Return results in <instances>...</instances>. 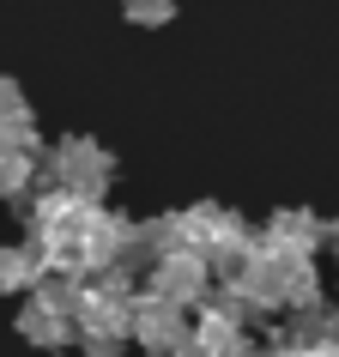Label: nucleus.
Masks as SVG:
<instances>
[{
    "label": "nucleus",
    "mask_w": 339,
    "mask_h": 357,
    "mask_svg": "<svg viewBox=\"0 0 339 357\" xmlns=\"http://www.w3.org/2000/svg\"><path fill=\"white\" fill-rule=\"evenodd\" d=\"M43 169H49V182L61 194H79V200H97V194L110 188V151L91 146V139H61L43 158Z\"/></svg>",
    "instance_id": "obj_1"
},
{
    "label": "nucleus",
    "mask_w": 339,
    "mask_h": 357,
    "mask_svg": "<svg viewBox=\"0 0 339 357\" xmlns=\"http://www.w3.org/2000/svg\"><path fill=\"white\" fill-rule=\"evenodd\" d=\"M206 291H212V266L194 248H176V255L151 261V297L176 303V309H194V303H206Z\"/></svg>",
    "instance_id": "obj_2"
},
{
    "label": "nucleus",
    "mask_w": 339,
    "mask_h": 357,
    "mask_svg": "<svg viewBox=\"0 0 339 357\" xmlns=\"http://www.w3.org/2000/svg\"><path fill=\"white\" fill-rule=\"evenodd\" d=\"M128 339H133V345H146L151 357H170L182 339H188V321H182V309L164 303V297H133Z\"/></svg>",
    "instance_id": "obj_3"
},
{
    "label": "nucleus",
    "mask_w": 339,
    "mask_h": 357,
    "mask_svg": "<svg viewBox=\"0 0 339 357\" xmlns=\"http://www.w3.org/2000/svg\"><path fill=\"white\" fill-rule=\"evenodd\" d=\"M261 243L279 248V255H309V248L327 243V230H321V218H309V212H279V218L266 225Z\"/></svg>",
    "instance_id": "obj_4"
},
{
    "label": "nucleus",
    "mask_w": 339,
    "mask_h": 357,
    "mask_svg": "<svg viewBox=\"0 0 339 357\" xmlns=\"http://www.w3.org/2000/svg\"><path fill=\"white\" fill-rule=\"evenodd\" d=\"M49 273V261H43V243L31 236V243H13L0 248V291L13 297V291H37V279Z\"/></svg>",
    "instance_id": "obj_5"
},
{
    "label": "nucleus",
    "mask_w": 339,
    "mask_h": 357,
    "mask_svg": "<svg viewBox=\"0 0 339 357\" xmlns=\"http://www.w3.org/2000/svg\"><path fill=\"white\" fill-rule=\"evenodd\" d=\"M31 128V103L19 97L13 79H0V133H24Z\"/></svg>",
    "instance_id": "obj_6"
},
{
    "label": "nucleus",
    "mask_w": 339,
    "mask_h": 357,
    "mask_svg": "<svg viewBox=\"0 0 339 357\" xmlns=\"http://www.w3.org/2000/svg\"><path fill=\"white\" fill-rule=\"evenodd\" d=\"M121 13L133 24H164V19H176V0H121Z\"/></svg>",
    "instance_id": "obj_7"
},
{
    "label": "nucleus",
    "mask_w": 339,
    "mask_h": 357,
    "mask_svg": "<svg viewBox=\"0 0 339 357\" xmlns=\"http://www.w3.org/2000/svg\"><path fill=\"white\" fill-rule=\"evenodd\" d=\"M327 243H333V248H339V225H327Z\"/></svg>",
    "instance_id": "obj_8"
}]
</instances>
